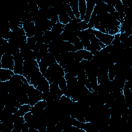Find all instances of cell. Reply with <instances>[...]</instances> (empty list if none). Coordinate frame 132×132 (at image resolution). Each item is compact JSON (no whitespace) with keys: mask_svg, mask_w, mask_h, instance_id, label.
Instances as JSON below:
<instances>
[{"mask_svg":"<svg viewBox=\"0 0 132 132\" xmlns=\"http://www.w3.org/2000/svg\"><path fill=\"white\" fill-rule=\"evenodd\" d=\"M14 61L13 55L5 53L1 58L0 68L9 69L13 71Z\"/></svg>","mask_w":132,"mask_h":132,"instance_id":"obj_1","label":"cell"},{"mask_svg":"<svg viewBox=\"0 0 132 132\" xmlns=\"http://www.w3.org/2000/svg\"><path fill=\"white\" fill-rule=\"evenodd\" d=\"M13 56L14 61V65L13 71L14 73L15 74L23 75L24 59L22 58L20 52L17 53Z\"/></svg>","mask_w":132,"mask_h":132,"instance_id":"obj_2","label":"cell"},{"mask_svg":"<svg viewBox=\"0 0 132 132\" xmlns=\"http://www.w3.org/2000/svg\"><path fill=\"white\" fill-rule=\"evenodd\" d=\"M94 34L100 41L103 42L106 46L111 44L114 39V36L102 33L99 30L96 29H94Z\"/></svg>","mask_w":132,"mask_h":132,"instance_id":"obj_3","label":"cell"},{"mask_svg":"<svg viewBox=\"0 0 132 132\" xmlns=\"http://www.w3.org/2000/svg\"><path fill=\"white\" fill-rule=\"evenodd\" d=\"M41 61L48 67L57 63L55 57L48 52L46 53L41 58Z\"/></svg>","mask_w":132,"mask_h":132,"instance_id":"obj_4","label":"cell"},{"mask_svg":"<svg viewBox=\"0 0 132 132\" xmlns=\"http://www.w3.org/2000/svg\"><path fill=\"white\" fill-rule=\"evenodd\" d=\"M86 1L87 7H86V13H85L84 21L88 23L90 19L91 14L93 11L94 7L95 5V3L91 1H87V0H86Z\"/></svg>","mask_w":132,"mask_h":132,"instance_id":"obj_5","label":"cell"},{"mask_svg":"<svg viewBox=\"0 0 132 132\" xmlns=\"http://www.w3.org/2000/svg\"><path fill=\"white\" fill-rule=\"evenodd\" d=\"M14 74L13 71L7 69L0 68V81L1 82L6 81L10 80L11 77Z\"/></svg>","mask_w":132,"mask_h":132,"instance_id":"obj_6","label":"cell"},{"mask_svg":"<svg viewBox=\"0 0 132 132\" xmlns=\"http://www.w3.org/2000/svg\"><path fill=\"white\" fill-rule=\"evenodd\" d=\"M58 15H59V22L64 25H66L67 24L69 23L70 22V21L71 20V18L69 16V15H68V14L64 10L63 3H62V9L59 13Z\"/></svg>","mask_w":132,"mask_h":132,"instance_id":"obj_7","label":"cell"},{"mask_svg":"<svg viewBox=\"0 0 132 132\" xmlns=\"http://www.w3.org/2000/svg\"><path fill=\"white\" fill-rule=\"evenodd\" d=\"M36 88L42 92H46L50 91V84L48 80L43 77Z\"/></svg>","mask_w":132,"mask_h":132,"instance_id":"obj_8","label":"cell"},{"mask_svg":"<svg viewBox=\"0 0 132 132\" xmlns=\"http://www.w3.org/2000/svg\"><path fill=\"white\" fill-rule=\"evenodd\" d=\"M43 77V74L40 72V71L38 72L31 77L30 84L33 85L35 88H36Z\"/></svg>","mask_w":132,"mask_h":132,"instance_id":"obj_9","label":"cell"},{"mask_svg":"<svg viewBox=\"0 0 132 132\" xmlns=\"http://www.w3.org/2000/svg\"><path fill=\"white\" fill-rule=\"evenodd\" d=\"M86 0H78V9L80 13V19L83 21L86 11Z\"/></svg>","mask_w":132,"mask_h":132,"instance_id":"obj_10","label":"cell"},{"mask_svg":"<svg viewBox=\"0 0 132 132\" xmlns=\"http://www.w3.org/2000/svg\"><path fill=\"white\" fill-rule=\"evenodd\" d=\"M65 25L59 22L56 23L52 28L51 31L55 35L59 36L61 34L64 30V27Z\"/></svg>","mask_w":132,"mask_h":132,"instance_id":"obj_11","label":"cell"},{"mask_svg":"<svg viewBox=\"0 0 132 132\" xmlns=\"http://www.w3.org/2000/svg\"><path fill=\"white\" fill-rule=\"evenodd\" d=\"M75 18H80V13L78 9V0H72L69 3Z\"/></svg>","mask_w":132,"mask_h":132,"instance_id":"obj_12","label":"cell"},{"mask_svg":"<svg viewBox=\"0 0 132 132\" xmlns=\"http://www.w3.org/2000/svg\"><path fill=\"white\" fill-rule=\"evenodd\" d=\"M22 75L14 74L10 79V81L14 86H22L24 83L21 79Z\"/></svg>","mask_w":132,"mask_h":132,"instance_id":"obj_13","label":"cell"},{"mask_svg":"<svg viewBox=\"0 0 132 132\" xmlns=\"http://www.w3.org/2000/svg\"><path fill=\"white\" fill-rule=\"evenodd\" d=\"M25 122V121L24 117H20L18 118L17 119H16V120L14 121L13 123L14 128L21 130L22 127Z\"/></svg>","mask_w":132,"mask_h":132,"instance_id":"obj_14","label":"cell"},{"mask_svg":"<svg viewBox=\"0 0 132 132\" xmlns=\"http://www.w3.org/2000/svg\"><path fill=\"white\" fill-rule=\"evenodd\" d=\"M63 7H64V10L67 12V13L68 14L69 16L71 18V19L72 20V19L75 18L74 14L73 13V12L72 8H71V6H70V5L68 3H67L66 2H64V3H63Z\"/></svg>","mask_w":132,"mask_h":132,"instance_id":"obj_15","label":"cell"},{"mask_svg":"<svg viewBox=\"0 0 132 132\" xmlns=\"http://www.w3.org/2000/svg\"><path fill=\"white\" fill-rule=\"evenodd\" d=\"M116 71L113 64L108 69V76L110 80H112L114 79L116 75Z\"/></svg>","mask_w":132,"mask_h":132,"instance_id":"obj_16","label":"cell"},{"mask_svg":"<svg viewBox=\"0 0 132 132\" xmlns=\"http://www.w3.org/2000/svg\"><path fill=\"white\" fill-rule=\"evenodd\" d=\"M58 86L59 88L63 91V92H64L67 89V80L64 77H63L60 81L59 82Z\"/></svg>","mask_w":132,"mask_h":132,"instance_id":"obj_17","label":"cell"},{"mask_svg":"<svg viewBox=\"0 0 132 132\" xmlns=\"http://www.w3.org/2000/svg\"><path fill=\"white\" fill-rule=\"evenodd\" d=\"M60 89L58 84L56 82H53L50 84V91L53 93H56Z\"/></svg>","mask_w":132,"mask_h":132,"instance_id":"obj_18","label":"cell"},{"mask_svg":"<svg viewBox=\"0 0 132 132\" xmlns=\"http://www.w3.org/2000/svg\"><path fill=\"white\" fill-rule=\"evenodd\" d=\"M31 106L29 104H24L22 105L19 109L21 110L22 111L24 112V113H26L28 111H30L31 110Z\"/></svg>","mask_w":132,"mask_h":132,"instance_id":"obj_19","label":"cell"},{"mask_svg":"<svg viewBox=\"0 0 132 132\" xmlns=\"http://www.w3.org/2000/svg\"><path fill=\"white\" fill-rule=\"evenodd\" d=\"M73 44H74V45L75 46V47H76V48L77 49V51L84 49V45H83L82 43V42L80 40H79L76 41Z\"/></svg>","mask_w":132,"mask_h":132,"instance_id":"obj_20","label":"cell"},{"mask_svg":"<svg viewBox=\"0 0 132 132\" xmlns=\"http://www.w3.org/2000/svg\"><path fill=\"white\" fill-rule=\"evenodd\" d=\"M12 31H13L14 33H15L17 35H26V32L23 29V28H20L19 27H17L14 30H13Z\"/></svg>","mask_w":132,"mask_h":132,"instance_id":"obj_21","label":"cell"},{"mask_svg":"<svg viewBox=\"0 0 132 132\" xmlns=\"http://www.w3.org/2000/svg\"><path fill=\"white\" fill-rule=\"evenodd\" d=\"M32 112L30 111L25 113V114L23 116L24 118V120H25V122L29 121L31 119V118L32 117Z\"/></svg>","mask_w":132,"mask_h":132,"instance_id":"obj_22","label":"cell"},{"mask_svg":"<svg viewBox=\"0 0 132 132\" xmlns=\"http://www.w3.org/2000/svg\"><path fill=\"white\" fill-rule=\"evenodd\" d=\"M84 85L86 87V88L89 90V91L92 92L93 91V89H92L91 88V84H90V82L89 81V80H88V78H87L85 81V83H84Z\"/></svg>","mask_w":132,"mask_h":132,"instance_id":"obj_23","label":"cell"},{"mask_svg":"<svg viewBox=\"0 0 132 132\" xmlns=\"http://www.w3.org/2000/svg\"><path fill=\"white\" fill-rule=\"evenodd\" d=\"M106 11L109 13H111L113 12L116 11V10H115V8L113 6H112L110 5H109V4H107Z\"/></svg>","mask_w":132,"mask_h":132,"instance_id":"obj_24","label":"cell"},{"mask_svg":"<svg viewBox=\"0 0 132 132\" xmlns=\"http://www.w3.org/2000/svg\"><path fill=\"white\" fill-rule=\"evenodd\" d=\"M80 27H81V30H86L88 28V23H86L85 21H84V20L83 21H81L80 23Z\"/></svg>","mask_w":132,"mask_h":132,"instance_id":"obj_25","label":"cell"},{"mask_svg":"<svg viewBox=\"0 0 132 132\" xmlns=\"http://www.w3.org/2000/svg\"><path fill=\"white\" fill-rule=\"evenodd\" d=\"M73 77H74V76H73L72 75V74L70 73V72H68V73H65V74H64V78L66 79V80H69V79L72 78Z\"/></svg>","mask_w":132,"mask_h":132,"instance_id":"obj_26","label":"cell"},{"mask_svg":"<svg viewBox=\"0 0 132 132\" xmlns=\"http://www.w3.org/2000/svg\"><path fill=\"white\" fill-rule=\"evenodd\" d=\"M118 13V14H119V18H120V20H122V19H124V18L125 17V13L122 11H117Z\"/></svg>","mask_w":132,"mask_h":132,"instance_id":"obj_27","label":"cell"},{"mask_svg":"<svg viewBox=\"0 0 132 132\" xmlns=\"http://www.w3.org/2000/svg\"><path fill=\"white\" fill-rule=\"evenodd\" d=\"M99 45L100 46V47H101V48H105L106 46V45H105V44H104L103 42H101V41H99Z\"/></svg>","mask_w":132,"mask_h":132,"instance_id":"obj_28","label":"cell"}]
</instances>
